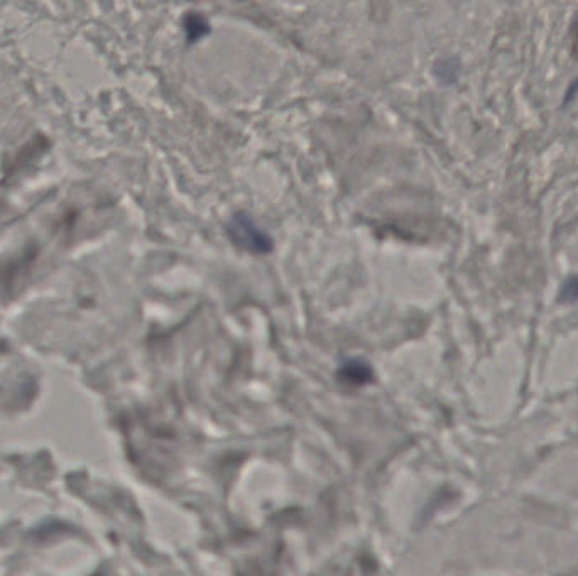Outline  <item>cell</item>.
<instances>
[{
    "label": "cell",
    "mask_w": 578,
    "mask_h": 576,
    "mask_svg": "<svg viewBox=\"0 0 578 576\" xmlns=\"http://www.w3.org/2000/svg\"><path fill=\"white\" fill-rule=\"evenodd\" d=\"M229 235L230 239L242 249L259 252V254H264L271 249V240L259 227H256V223L252 222L251 218L242 217V215L232 218Z\"/></svg>",
    "instance_id": "cell-1"
},
{
    "label": "cell",
    "mask_w": 578,
    "mask_h": 576,
    "mask_svg": "<svg viewBox=\"0 0 578 576\" xmlns=\"http://www.w3.org/2000/svg\"><path fill=\"white\" fill-rule=\"evenodd\" d=\"M558 301L567 303V305L578 301V276H573V278L565 281L562 289H560V294H558Z\"/></svg>",
    "instance_id": "cell-2"
},
{
    "label": "cell",
    "mask_w": 578,
    "mask_h": 576,
    "mask_svg": "<svg viewBox=\"0 0 578 576\" xmlns=\"http://www.w3.org/2000/svg\"><path fill=\"white\" fill-rule=\"evenodd\" d=\"M570 41H572L573 55L578 56V14L573 19L572 28H570Z\"/></svg>",
    "instance_id": "cell-3"
}]
</instances>
